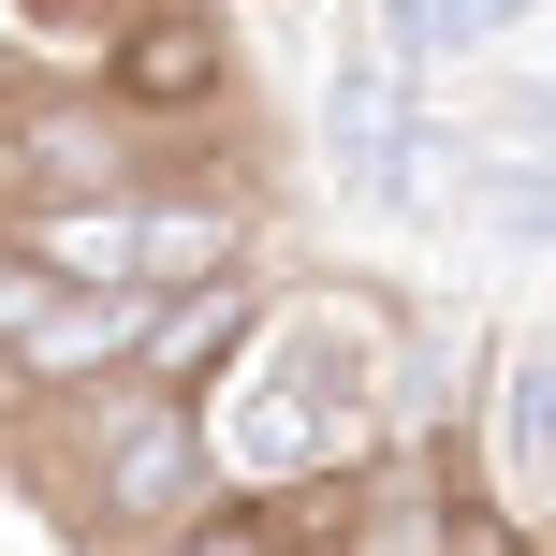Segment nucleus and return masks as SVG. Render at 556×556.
I'll use <instances>...</instances> for the list:
<instances>
[{"instance_id": "obj_7", "label": "nucleus", "mask_w": 556, "mask_h": 556, "mask_svg": "<svg viewBox=\"0 0 556 556\" xmlns=\"http://www.w3.org/2000/svg\"><path fill=\"white\" fill-rule=\"evenodd\" d=\"M483 454H498V513L556 528V337H498V366H483Z\"/></svg>"}, {"instance_id": "obj_8", "label": "nucleus", "mask_w": 556, "mask_h": 556, "mask_svg": "<svg viewBox=\"0 0 556 556\" xmlns=\"http://www.w3.org/2000/svg\"><path fill=\"white\" fill-rule=\"evenodd\" d=\"M147 556H307V542H293V498H235V483H220L191 528L147 542Z\"/></svg>"}, {"instance_id": "obj_3", "label": "nucleus", "mask_w": 556, "mask_h": 556, "mask_svg": "<svg viewBox=\"0 0 556 556\" xmlns=\"http://www.w3.org/2000/svg\"><path fill=\"white\" fill-rule=\"evenodd\" d=\"M132 176H147V132L88 74L0 88V220H29V205H103V191H132Z\"/></svg>"}, {"instance_id": "obj_9", "label": "nucleus", "mask_w": 556, "mask_h": 556, "mask_svg": "<svg viewBox=\"0 0 556 556\" xmlns=\"http://www.w3.org/2000/svg\"><path fill=\"white\" fill-rule=\"evenodd\" d=\"M425 29H440V88L454 74H483V59H513L542 29V0H425Z\"/></svg>"}, {"instance_id": "obj_2", "label": "nucleus", "mask_w": 556, "mask_h": 556, "mask_svg": "<svg viewBox=\"0 0 556 556\" xmlns=\"http://www.w3.org/2000/svg\"><path fill=\"white\" fill-rule=\"evenodd\" d=\"M45 483H59V513H74L103 556H147V542H176L205 498H220V454H205V410L191 395H162V381H88V395H45Z\"/></svg>"}, {"instance_id": "obj_4", "label": "nucleus", "mask_w": 556, "mask_h": 556, "mask_svg": "<svg viewBox=\"0 0 556 556\" xmlns=\"http://www.w3.org/2000/svg\"><path fill=\"white\" fill-rule=\"evenodd\" d=\"M88 88H103L147 147L191 132V117L235 103V15L220 0H132V15L103 29V59H88Z\"/></svg>"}, {"instance_id": "obj_1", "label": "nucleus", "mask_w": 556, "mask_h": 556, "mask_svg": "<svg viewBox=\"0 0 556 556\" xmlns=\"http://www.w3.org/2000/svg\"><path fill=\"white\" fill-rule=\"evenodd\" d=\"M381 337H395V307H278L250 337V366H235L220 395H191L235 498L352 483L366 454H381Z\"/></svg>"}, {"instance_id": "obj_5", "label": "nucleus", "mask_w": 556, "mask_h": 556, "mask_svg": "<svg viewBox=\"0 0 556 556\" xmlns=\"http://www.w3.org/2000/svg\"><path fill=\"white\" fill-rule=\"evenodd\" d=\"M147 278H59L45 307H29V337L0 352V381H15V410H45V395H88V381H117L132 366V337H147Z\"/></svg>"}, {"instance_id": "obj_10", "label": "nucleus", "mask_w": 556, "mask_h": 556, "mask_svg": "<svg viewBox=\"0 0 556 556\" xmlns=\"http://www.w3.org/2000/svg\"><path fill=\"white\" fill-rule=\"evenodd\" d=\"M45 293H59V278L29 264V235H0V352H15V337H29V307H45Z\"/></svg>"}, {"instance_id": "obj_6", "label": "nucleus", "mask_w": 556, "mask_h": 556, "mask_svg": "<svg viewBox=\"0 0 556 556\" xmlns=\"http://www.w3.org/2000/svg\"><path fill=\"white\" fill-rule=\"evenodd\" d=\"M264 323H278L264 264H250V278H191V293H162V307H147L132 381H162V395H220L235 366H250V337H264Z\"/></svg>"}]
</instances>
